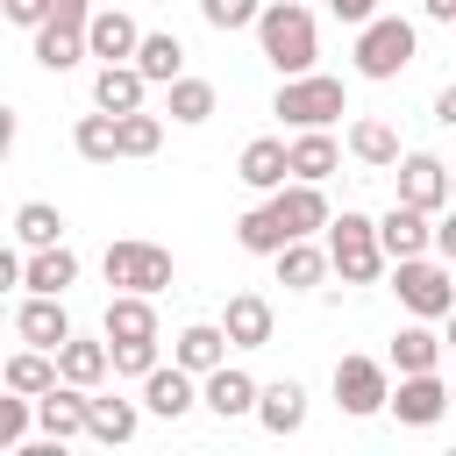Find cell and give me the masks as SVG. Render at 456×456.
Masks as SVG:
<instances>
[{
	"mask_svg": "<svg viewBox=\"0 0 456 456\" xmlns=\"http://www.w3.org/2000/svg\"><path fill=\"white\" fill-rule=\"evenodd\" d=\"M228 349H235V342H228V328H207V321H200V328H185V335H178V349H171V356H178L192 378H207V370H221V363H228Z\"/></svg>",
	"mask_w": 456,
	"mask_h": 456,
	"instance_id": "484cf974",
	"label": "cell"
},
{
	"mask_svg": "<svg viewBox=\"0 0 456 456\" xmlns=\"http://www.w3.org/2000/svg\"><path fill=\"white\" fill-rule=\"evenodd\" d=\"M142 64H100V78H93V107H107V114H135L142 107Z\"/></svg>",
	"mask_w": 456,
	"mask_h": 456,
	"instance_id": "d6986e66",
	"label": "cell"
},
{
	"mask_svg": "<svg viewBox=\"0 0 456 456\" xmlns=\"http://www.w3.org/2000/svg\"><path fill=\"white\" fill-rule=\"evenodd\" d=\"M335 171V135L328 128H299V142H292V178H328Z\"/></svg>",
	"mask_w": 456,
	"mask_h": 456,
	"instance_id": "e575fe53",
	"label": "cell"
},
{
	"mask_svg": "<svg viewBox=\"0 0 456 456\" xmlns=\"http://www.w3.org/2000/svg\"><path fill=\"white\" fill-rule=\"evenodd\" d=\"M157 142H164V121L157 114H121V157H157Z\"/></svg>",
	"mask_w": 456,
	"mask_h": 456,
	"instance_id": "8d00e7d4",
	"label": "cell"
},
{
	"mask_svg": "<svg viewBox=\"0 0 456 456\" xmlns=\"http://www.w3.org/2000/svg\"><path fill=\"white\" fill-rule=\"evenodd\" d=\"M214 114V86L207 78H171V121H207Z\"/></svg>",
	"mask_w": 456,
	"mask_h": 456,
	"instance_id": "d590c367",
	"label": "cell"
},
{
	"mask_svg": "<svg viewBox=\"0 0 456 456\" xmlns=\"http://www.w3.org/2000/svg\"><path fill=\"white\" fill-rule=\"evenodd\" d=\"M399 200L406 207H428V214H442L456 192H449V164L442 157H428V150H413V157H399Z\"/></svg>",
	"mask_w": 456,
	"mask_h": 456,
	"instance_id": "9c48e42d",
	"label": "cell"
},
{
	"mask_svg": "<svg viewBox=\"0 0 456 456\" xmlns=\"http://www.w3.org/2000/svg\"><path fill=\"white\" fill-rule=\"evenodd\" d=\"M413 43H420L413 21H399V14H370V21L356 28V50H349V57H356L363 78H399V71L413 64Z\"/></svg>",
	"mask_w": 456,
	"mask_h": 456,
	"instance_id": "3957f363",
	"label": "cell"
},
{
	"mask_svg": "<svg viewBox=\"0 0 456 456\" xmlns=\"http://www.w3.org/2000/svg\"><path fill=\"white\" fill-rule=\"evenodd\" d=\"M328 256H335L342 285H370V278L385 271V242H378V221H363V214H335V221H328Z\"/></svg>",
	"mask_w": 456,
	"mask_h": 456,
	"instance_id": "5b68a950",
	"label": "cell"
},
{
	"mask_svg": "<svg viewBox=\"0 0 456 456\" xmlns=\"http://www.w3.org/2000/svg\"><path fill=\"white\" fill-rule=\"evenodd\" d=\"M392 292L413 321H449L456 314V271L449 264H428V256H399L392 264Z\"/></svg>",
	"mask_w": 456,
	"mask_h": 456,
	"instance_id": "7a4b0ae2",
	"label": "cell"
},
{
	"mask_svg": "<svg viewBox=\"0 0 456 456\" xmlns=\"http://www.w3.org/2000/svg\"><path fill=\"white\" fill-rule=\"evenodd\" d=\"M449 406H456V392H449L435 370H406V378H399V392H392V413H399L406 428H435Z\"/></svg>",
	"mask_w": 456,
	"mask_h": 456,
	"instance_id": "ba28073f",
	"label": "cell"
},
{
	"mask_svg": "<svg viewBox=\"0 0 456 456\" xmlns=\"http://www.w3.org/2000/svg\"><path fill=\"white\" fill-rule=\"evenodd\" d=\"M335 406L342 413H385L392 406V378H385V363H370V356H342L335 363Z\"/></svg>",
	"mask_w": 456,
	"mask_h": 456,
	"instance_id": "52a82bcc",
	"label": "cell"
},
{
	"mask_svg": "<svg viewBox=\"0 0 456 456\" xmlns=\"http://www.w3.org/2000/svg\"><path fill=\"white\" fill-rule=\"evenodd\" d=\"M256 420H264L271 435H299V428H306V392H299L292 378L264 385V392H256Z\"/></svg>",
	"mask_w": 456,
	"mask_h": 456,
	"instance_id": "603a6c76",
	"label": "cell"
},
{
	"mask_svg": "<svg viewBox=\"0 0 456 456\" xmlns=\"http://www.w3.org/2000/svg\"><path fill=\"white\" fill-rule=\"evenodd\" d=\"M435 249H442V256H449V264H456V207H449V214H442V221H435Z\"/></svg>",
	"mask_w": 456,
	"mask_h": 456,
	"instance_id": "7bdbcfd3",
	"label": "cell"
},
{
	"mask_svg": "<svg viewBox=\"0 0 456 456\" xmlns=\"http://www.w3.org/2000/svg\"><path fill=\"white\" fill-rule=\"evenodd\" d=\"M14 335L36 342V349H64V342H71V314H64V299H57V292H28V299L14 306Z\"/></svg>",
	"mask_w": 456,
	"mask_h": 456,
	"instance_id": "30bf717a",
	"label": "cell"
},
{
	"mask_svg": "<svg viewBox=\"0 0 456 456\" xmlns=\"http://www.w3.org/2000/svg\"><path fill=\"white\" fill-rule=\"evenodd\" d=\"M271 114H285L292 128H328L335 114H349V93H342V78H321V71H299V78H285V86H278V100H271Z\"/></svg>",
	"mask_w": 456,
	"mask_h": 456,
	"instance_id": "277c9868",
	"label": "cell"
},
{
	"mask_svg": "<svg viewBox=\"0 0 456 456\" xmlns=\"http://www.w3.org/2000/svg\"><path fill=\"white\" fill-rule=\"evenodd\" d=\"M442 349H449V342H442L428 321H413V328H399V335H392V363H399V378H406V370H435V363H442Z\"/></svg>",
	"mask_w": 456,
	"mask_h": 456,
	"instance_id": "f546056e",
	"label": "cell"
},
{
	"mask_svg": "<svg viewBox=\"0 0 456 456\" xmlns=\"http://www.w3.org/2000/svg\"><path fill=\"white\" fill-rule=\"evenodd\" d=\"M328 7H335V14H342V21H356V28H363V21H370V14H378V0H328Z\"/></svg>",
	"mask_w": 456,
	"mask_h": 456,
	"instance_id": "ee69618b",
	"label": "cell"
},
{
	"mask_svg": "<svg viewBox=\"0 0 456 456\" xmlns=\"http://www.w3.org/2000/svg\"><path fill=\"white\" fill-rule=\"evenodd\" d=\"M328 271H335V256H328V249H314L306 235L278 249V285H285V292H314V285H321Z\"/></svg>",
	"mask_w": 456,
	"mask_h": 456,
	"instance_id": "44dd1931",
	"label": "cell"
},
{
	"mask_svg": "<svg viewBox=\"0 0 456 456\" xmlns=\"http://www.w3.org/2000/svg\"><path fill=\"white\" fill-rule=\"evenodd\" d=\"M86 435L107 442V449L135 442V406H128V399H93V406H86Z\"/></svg>",
	"mask_w": 456,
	"mask_h": 456,
	"instance_id": "1f68e13d",
	"label": "cell"
},
{
	"mask_svg": "<svg viewBox=\"0 0 456 456\" xmlns=\"http://www.w3.org/2000/svg\"><path fill=\"white\" fill-rule=\"evenodd\" d=\"M235 242H242L249 256H278V249L299 242V235L285 228V214H278V200H271V207H249V214L235 221Z\"/></svg>",
	"mask_w": 456,
	"mask_h": 456,
	"instance_id": "ffe728a7",
	"label": "cell"
},
{
	"mask_svg": "<svg viewBox=\"0 0 456 456\" xmlns=\"http://www.w3.org/2000/svg\"><path fill=\"white\" fill-rule=\"evenodd\" d=\"M71 142H78L86 164H114V157H121V114H107V107L86 114V121L71 128Z\"/></svg>",
	"mask_w": 456,
	"mask_h": 456,
	"instance_id": "f1b7e54d",
	"label": "cell"
},
{
	"mask_svg": "<svg viewBox=\"0 0 456 456\" xmlns=\"http://www.w3.org/2000/svg\"><path fill=\"white\" fill-rule=\"evenodd\" d=\"M0 378H7V392L43 399V392H50L64 370H57V349H36V342H28V349H14V356H7V370H0Z\"/></svg>",
	"mask_w": 456,
	"mask_h": 456,
	"instance_id": "7402d4cb",
	"label": "cell"
},
{
	"mask_svg": "<svg viewBox=\"0 0 456 456\" xmlns=\"http://www.w3.org/2000/svg\"><path fill=\"white\" fill-rule=\"evenodd\" d=\"M420 14L428 21H456V0H420Z\"/></svg>",
	"mask_w": 456,
	"mask_h": 456,
	"instance_id": "bcb514c9",
	"label": "cell"
},
{
	"mask_svg": "<svg viewBox=\"0 0 456 456\" xmlns=\"http://www.w3.org/2000/svg\"><path fill=\"white\" fill-rule=\"evenodd\" d=\"M256 43H264V57L278 64V78L314 71V14H306L299 0H271V7L256 14Z\"/></svg>",
	"mask_w": 456,
	"mask_h": 456,
	"instance_id": "6da1fadb",
	"label": "cell"
},
{
	"mask_svg": "<svg viewBox=\"0 0 456 456\" xmlns=\"http://www.w3.org/2000/svg\"><path fill=\"white\" fill-rule=\"evenodd\" d=\"M349 157L370 164V171H392V164H399V135H392L385 121H356V128H349Z\"/></svg>",
	"mask_w": 456,
	"mask_h": 456,
	"instance_id": "d6a6232c",
	"label": "cell"
},
{
	"mask_svg": "<svg viewBox=\"0 0 456 456\" xmlns=\"http://www.w3.org/2000/svg\"><path fill=\"white\" fill-rule=\"evenodd\" d=\"M235 178H242V185H256V192H278V185L292 178V142H278V135H256V142L242 150Z\"/></svg>",
	"mask_w": 456,
	"mask_h": 456,
	"instance_id": "5bb4252c",
	"label": "cell"
},
{
	"mask_svg": "<svg viewBox=\"0 0 456 456\" xmlns=\"http://www.w3.org/2000/svg\"><path fill=\"white\" fill-rule=\"evenodd\" d=\"M86 385H71V378H57L43 399H36V428L43 435H57V442H71V435H86Z\"/></svg>",
	"mask_w": 456,
	"mask_h": 456,
	"instance_id": "7c38bea8",
	"label": "cell"
},
{
	"mask_svg": "<svg viewBox=\"0 0 456 456\" xmlns=\"http://www.w3.org/2000/svg\"><path fill=\"white\" fill-rule=\"evenodd\" d=\"M50 14L71 21V28H86V21H93V0H50Z\"/></svg>",
	"mask_w": 456,
	"mask_h": 456,
	"instance_id": "b9f144b4",
	"label": "cell"
},
{
	"mask_svg": "<svg viewBox=\"0 0 456 456\" xmlns=\"http://www.w3.org/2000/svg\"><path fill=\"white\" fill-rule=\"evenodd\" d=\"M107 285H121V292H164L171 285V249H157V242H107Z\"/></svg>",
	"mask_w": 456,
	"mask_h": 456,
	"instance_id": "8992f818",
	"label": "cell"
},
{
	"mask_svg": "<svg viewBox=\"0 0 456 456\" xmlns=\"http://www.w3.org/2000/svg\"><path fill=\"white\" fill-rule=\"evenodd\" d=\"M114 370H121V378H150V370H157V335H142V342H114Z\"/></svg>",
	"mask_w": 456,
	"mask_h": 456,
	"instance_id": "ab89813d",
	"label": "cell"
},
{
	"mask_svg": "<svg viewBox=\"0 0 456 456\" xmlns=\"http://www.w3.org/2000/svg\"><path fill=\"white\" fill-rule=\"evenodd\" d=\"M449 192H456V171H449Z\"/></svg>",
	"mask_w": 456,
	"mask_h": 456,
	"instance_id": "c3c4849f",
	"label": "cell"
},
{
	"mask_svg": "<svg viewBox=\"0 0 456 456\" xmlns=\"http://www.w3.org/2000/svg\"><path fill=\"white\" fill-rule=\"evenodd\" d=\"M7 7V21H21V28H43L50 21V0H0Z\"/></svg>",
	"mask_w": 456,
	"mask_h": 456,
	"instance_id": "60d3db41",
	"label": "cell"
},
{
	"mask_svg": "<svg viewBox=\"0 0 456 456\" xmlns=\"http://www.w3.org/2000/svg\"><path fill=\"white\" fill-rule=\"evenodd\" d=\"M57 370H64L71 385H86V392H93V385L114 370V342H78V335H71V342L57 349Z\"/></svg>",
	"mask_w": 456,
	"mask_h": 456,
	"instance_id": "83f0119b",
	"label": "cell"
},
{
	"mask_svg": "<svg viewBox=\"0 0 456 456\" xmlns=\"http://www.w3.org/2000/svg\"><path fill=\"white\" fill-rule=\"evenodd\" d=\"M21 285H28V292H57V299H64V285H78V256H71L64 242H50V249H28V271H21Z\"/></svg>",
	"mask_w": 456,
	"mask_h": 456,
	"instance_id": "d4e9b609",
	"label": "cell"
},
{
	"mask_svg": "<svg viewBox=\"0 0 456 456\" xmlns=\"http://www.w3.org/2000/svg\"><path fill=\"white\" fill-rule=\"evenodd\" d=\"M378 242H385V256L399 264V256H428L435 249V228H428V207H392L385 221H378Z\"/></svg>",
	"mask_w": 456,
	"mask_h": 456,
	"instance_id": "4fadbf2b",
	"label": "cell"
},
{
	"mask_svg": "<svg viewBox=\"0 0 456 456\" xmlns=\"http://www.w3.org/2000/svg\"><path fill=\"white\" fill-rule=\"evenodd\" d=\"M435 121H442V128H456V86H442V93H435Z\"/></svg>",
	"mask_w": 456,
	"mask_h": 456,
	"instance_id": "f6af8a7d",
	"label": "cell"
},
{
	"mask_svg": "<svg viewBox=\"0 0 456 456\" xmlns=\"http://www.w3.org/2000/svg\"><path fill=\"white\" fill-rule=\"evenodd\" d=\"M86 50H93L100 64H128V57L142 50V28H135L121 7H93V21H86Z\"/></svg>",
	"mask_w": 456,
	"mask_h": 456,
	"instance_id": "8fae6325",
	"label": "cell"
},
{
	"mask_svg": "<svg viewBox=\"0 0 456 456\" xmlns=\"http://www.w3.org/2000/svg\"><path fill=\"white\" fill-rule=\"evenodd\" d=\"M192 399H200V385H192V370L185 363H157L150 378H142V406L157 413V420H178V413H192Z\"/></svg>",
	"mask_w": 456,
	"mask_h": 456,
	"instance_id": "2e32d148",
	"label": "cell"
},
{
	"mask_svg": "<svg viewBox=\"0 0 456 456\" xmlns=\"http://www.w3.org/2000/svg\"><path fill=\"white\" fill-rule=\"evenodd\" d=\"M200 14H207V28H221V36H235V28H256V14H264V0H200Z\"/></svg>",
	"mask_w": 456,
	"mask_h": 456,
	"instance_id": "74e56055",
	"label": "cell"
},
{
	"mask_svg": "<svg viewBox=\"0 0 456 456\" xmlns=\"http://www.w3.org/2000/svg\"><path fill=\"white\" fill-rule=\"evenodd\" d=\"M256 392H264V385H256L249 370H228V363H221V370H207V385H200V399H207L221 420H235V413H256Z\"/></svg>",
	"mask_w": 456,
	"mask_h": 456,
	"instance_id": "ac0fdd59",
	"label": "cell"
},
{
	"mask_svg": "<svg viewBox=\"0 0 456 456\" xmlns=\"http://www.w3.org/2000/svg\"><path fill=\"white\" fill-rule=\"evenodd\" d=\"M28 420H36V399H28V392H14V399H0V449H7V456L21 449V435H28Z\"/></svg>",
	"mask_w": 456,
	"mask_h": 456,
	"instance_id": "f35d334b",
	"label": "cell"
},
{
	"mask_svg": "<svg viewBox=\"0 0 456 456\" xmlns=\"http://www.w3.org/2000/svg\"><path fill=\"white\" fill-rule=\"evenodd\" d=\"M78 57H93V50H86V28H71V21L50 14V21L36 28V64H43V71H71Z\"/></svg>",
	"mask_w": 456,
	"mask_h": 456,
	"instance_id": "cb8c5ba5",
	"label": "cell"
},
{
	"mask_svg": "<svg viewBox=\"0 0 456 456\" xmlns=\"http://www.w3.org/2000/svg\"><path fill=\"white\" fill-rule=\"evenodd\" d=\"M271 200H278V214H285V228H292V235H314V228H328V221H335L314 178H292V185H278Z\"/></svg>",
	"mask_w": 456,
	"mask_h": 456,
	"instance_id": "e0dca14e",
	"label": "cell"
},
{
	"mask_svg": "<svg viewBox=\"0 0 456 456\" xmlns=\"http://www.w3.org/2000/svg\"><path fill=\"white\" fill-rule=\"evenodd\" d=\"M14 242H21V249H50V242H64V214H57L50 200L14 207Z\"/></svg>",
	"mask_w": 456,
	"mask_h": 456,
	"instance_id": "4dcf8cb0",
	"label": "cell"
},
{
	"mask_svg": "<svg viewBox=\"0 0 456 456\" xmlns=\"http://www.w3.org/2000/svg\"><path fill=\"white\" fill-rule=\"evenodd\" d=\"M442 342H449V349H456V314H449V335H442Z\"/></svg>",
	"mask_w": 456,
	"mask_h": 456,
	"instance_id": "7dc6e473",
	"label": "cell"
},
{
	"mask_svg": "<svg viewBox=\"0 0 456 456\" xmlns=\"http://www.w3.org/2000/svg\"><path fill=\"white\" fill-rule=\"evenodd\" d=\"M135 64H142V78H150V86H171V78H185V50H178V36H142Z\"/></svg>",
	"mask_w": 456,
	"mask_h": 456,
	"instance_id": "836d02e7",
	"label": "cell"
},
{
	"mask_svg": "<svg viewBox=\"0 0 456 456\" xmlns=\"http://www.w3.org/2000/svg\"><path fill=\"white\" fill-rule=\"evenodd\" d=\"M221 328H228V342H235V349H264V342H271V328H278V314H271V299H264V292H235V299H228V314H221Z\"/></svg>",
	"mask_w": 456,
	"mask_h": 456,
	"instance_id": "9a60e30c",
	"label": "cell"
},
{
	"mask_svg": "<svg viewBox=\"0 0 456 456\" xmlns=\"http://www.w3.org/2000/svg\"><path fill=\"white\" fill-rule=\"evenodd\" d=\"M142 335H157L150 292H114L107 299V342H142Z\"/></svg>",
	"mask_w": 456,
	"mask_h": 456,
	"instance_id": "4316f807",
	"label": "cell"
}]
</instances>
